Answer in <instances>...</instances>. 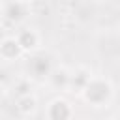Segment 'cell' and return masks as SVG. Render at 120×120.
Returning <instances> with one entry per match:
<instances>
[{
    "label": "cell",
    "instance_id": "cell-5",
    "mask_svg": "<svg viewBox=\"0 0 120 120\" xmlns=\"http://www.w3.org/2000/svg\"><path fill=\"white\" fill-rule=\"evenodd\" d=\"M15 39H17L19 47L22 49V52H30V51H34V49L39 45V34H38L34 28H24V30H21Z\"/></svg>",
    "mask_w": 120,
    "mask_h": 120
},
{
    "label": "cell",
    "instance_id": "cell-1",
    "mask_svg": "<svg viewBox=\"0 0 120 120\" xmlns=\"http://www.w3.org/2000/svg\"><path fill=\"white\" fill-rule=\"evenodd\" d=\"M82 98L90 103V105H103L107 103L111 98H112V86L109 81L105 79H96V77H90V81L84 84V88L81 90Z\"/></svg>",
    "mask_w": 120,
    "mask_h": 120
},
{
    "label": "cell",
    "instance_id": "cell-7",
    "mask_svg": "<svg viewBox=\"0 0 120 120\" xmlns=\"http://www.w3.org/2000/svg\"><path fill=\"white\" fill-rule=\"evenodd\" d=\"M47 79H49V82H51V86L52 88H56V90H66L68 86H69V73L64 69V68H60V69H51V73L47 75Z\"/></svg>",
    "mask_w": 120,
    "mask_h": 120
},
{
    "label": "cell",
    "instance_id": "cell-6",
    "mask_svg": "<svg viewBox=\"0 0 120 120\" xmlns=\"http://www.w3.org/2000/svg\"><path fill=\"white\" fill-rule=\"evenodd\" d=\"M22 54V49L19 47L15 38H4L0 39V58L2 60H17Z\"/></svg>",
    "mask_w": 120,
    "mask_h": 120
},
{
    "label": "cell",
    "instance_id": "cell-10",
    "mask_svg": "<svg viewBox=\"0 0 120 120\" xmlns=\"http://www.w3.org/2000/svg\"><path fill=\"white\" fill-rule=\"evenodd\" d=\"M21 2H26V4H28V2H30V0H21Z\"/></svg>",
    "mask_w": 120,
    "mask_h": 120
},
{
    "label": "cell",
    "instance_id": "cell-2",
    "mask_svg": "<svg viewBox=\"0 0 120 120\" xmlns=\"http://www.w3.org/2000/svg\"><path fill=\"white\" fill-rule=\"evenodd\" d=\"M45 116L47 120H71L73 116V107L68 99L64 98H54L47 109H45Z\"/></svg>",
    "mask_w": 120,
    "mask_h": 120
},
{
    "label": "cell",
    "instance_id": "cell-11",
    "mask_svg": "<svg viewBox=\"0 0 120 120\" xmlns=\"http://www.w3.org/2000/svg\"><path fill=\"white\" fill-rule=\"evenodd\" d=\"M111 120H116V118H111Z\"/></svg>",
    "mask_w": 120,
    "mask_h": 120
},
{
    "label": "cell",
    "instance_id": "cell-8",
    "mask_svg": "<svg viewBox=\"0 0 120 120\" xmlns=\"http://www.w3.org/2000/svg\"><path fill=\"white\" fill-rule=\"evenodd\" d=\"M17 111L22 114V116H30L34 111H36V107H38V101H36V98L34 96H30V94H22V96H17Z\"/></svg>",
    "mask_w": 120,
    "mask_h": 120
},
{
    "label": "cell",
    "instance_id": "cell-9",
    "mask_svg": "<svg viewBox=\"0 0 120 120\" xmlns=\"http://www.w3.org/2000/svg\"><path fill=\"white\" fill-rule=\"evenodd\" d=\"M90 73L86 69H77L75 73H69V86L68 88H73V92H81L84 88V84L90 81Z\"/></svg>",
    "mask_w": 120,
    "mask_h": 120
},
{
    "label": "cell",
    "instance_id": "cell-4",
    "mask_svg": "<svg viewBox=\"0 0 120 120\" xmlns=\"http://www.w3.org/2000/svg\"><path fill=\"white\" fill-rule=\"evenodd\" d=\"M28 15V4L21 0H9L4 6V17L11 22H22Z\"/></svg>",
    "mask_w": 120,
    "mask_h": 120
},
{
    "label": "cell",
    "instance_id": "cell-3",
    "mask_svg": "<svg viewBox=\"0 0 120 120\" xmlns=\"http://www.w3.org/2000/svg\"><path fill=\"white\" fill-rule=\"evenodd\" d=\"M26 68H28V73H30L32 77L43 79V77H47V75L51 73L52 62H51V56H47V54H36V56H32V58L28 60Z\"/></svg>",
    "mask_w": 120,
    "mask_h": 120
}]
</instances>
